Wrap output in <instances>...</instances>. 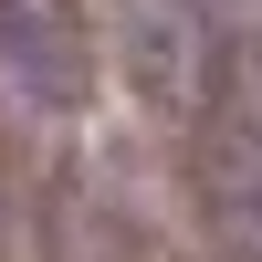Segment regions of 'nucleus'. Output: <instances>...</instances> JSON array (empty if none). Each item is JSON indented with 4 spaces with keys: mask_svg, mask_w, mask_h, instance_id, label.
Returning a JSON list of instances; mask_svg holds the SVG:
<instances>
[{
    "mask_svg": "<svg viewBox=\"0 0 262 262\" xmlns=\"http://www.w3.org/2000/svg\"><path fill=\"white\" fill-rule=\"evenodd\" d=\"M0 74L42 116L95 105V32H84V11L74 0H0Z\"/></svg>",
    "mask_w": 262,
    "mask_h": 262,
    "instance_id": "nucleus-1",
    "label": "nucleus"
},
{
    "mask_svg": "<svg viewBox=\"0 0 262 262\" xmlns=\"http://www.w3.org/2000/svg\"><path fill=\"white\" fill-rule=\"evenodd\" d=\"M126 42H137V95L158 105V116H189V74H200V0H137L126 11Z\"/></svg>",
    "mask_w": 262,
    "mask_h": 262,
    "instance_id": "nucleus-2",
    "label": "nucleus"
}]
</instances>
